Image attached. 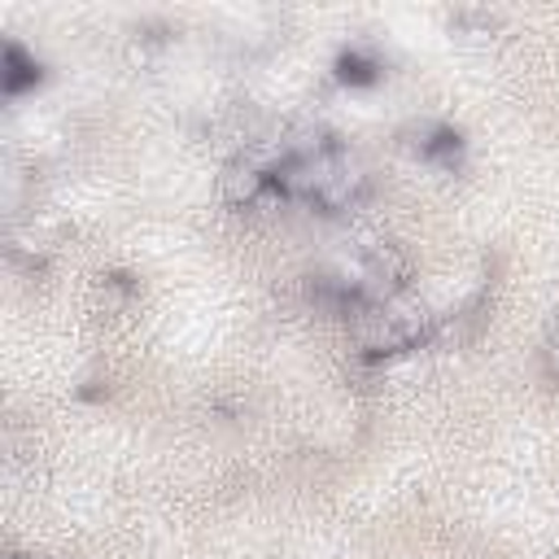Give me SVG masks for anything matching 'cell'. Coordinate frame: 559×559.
<instances>
[{"instance_id": "obj_3", "label": "cell", "mask_w": 559, "mask_h": 559, "mask_svg": "<svg viewBox=\"0 0 559 559\" xmlns=\"http://www.w3.org/2000/svg\"><path fill=\"white\" fill-rule=\"evenodd\" d=\"M336 74H341L345 83H371V79L380 74V61H376L371 52H362V48H349V52H341Z\"/></svg>"}, {"instance_id": "obj_2", "label": "cell", "mask_w": 559, "mask_h": 559, "mask_svg": "<svg viewBox=\"0 0 559 559\" xmlns=\"http://www.w3.org/2000/svg\"><path fill=\"white\" fill-rule=\"evenodd\" d=\"M39 79V61L35 57H26V48L22 44H9L4 48V92L9 96H17L22 87H31Z\"/></svg>"}, {"instance_id": "obj_4", "label": "cell", "mask_w": 559, "mask_h": 559, "mask_svg": "<svg viewBox=\"0 0 559 559\" xmlns=\"http://www.w3.org/2000/svg\"><path fill=\"white\" fill-rule=\"evenodd\" d=\"M546 358H550V371L559 376V332H555V341H550V354H546Z\"/></svg>"}, {"instance_id": "obj_1", "label": "cell", "mask_w": 559, "mask_h": 559, "mask_svg": "<svg viewBox=\"0 0 559 559\" xmlns=\"http://www.w3.org/2000/svg\"><path fill=\"white\" fill-rule=\"evenodd\" d=\"M415 153H419L424 162L441 166V170H454V166H459V153H463V140H459V131H450V127H428L424 140L415 144Z\"/></svg>"}]
</instances>
